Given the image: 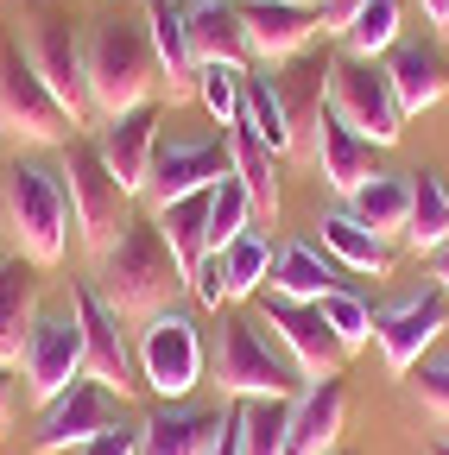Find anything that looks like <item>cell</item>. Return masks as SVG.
I'll list each match as a JSON object with an SVG mask.
<instances>
[{
	"label": "cell",
	"mask_w": 449,
	"mask_h": 455,
	"mask_svg": "<svg viewBox=\"0 0 449 455\" xmlns=\"http://www.w3.org/2000/svg\"><path fill=\"white\" fill-rule=\"evenodd\" d=\"M95 291L108 298V310L121 323H146L158 310H172V298L184 291V266L164 247L152 215H133L121 228V241L95 259Z\"/></svg>",
	"instance_id": "1"
},
{
	"label": "cell",
	"mask_w": 449,
	"mask_h": 455,
	"mask_svg": "<svg viewBox=\"0 0 449 455\" xmlns=\"http://www.w3.org/2000/svg\"><path fill=\"white\" fill-rule=\"evenodd\" d=\"M0 221H7V241L20 259H32L38 272L58 266L70 247V190L64 171H51L38 158H13L0 171Z\"/></svg>",
	"instance_id": "2"
},
{
	"label": "cell",
	"mask_w": 449,
	"mask_h": 455,
	"mask_svg": "<svg viewBox=\"0 0 449 455\" xmlns=\"http://www.w3.org/2000/svg\"><path fill=\"white\" fill-rule=\"evenodd\" d=\"M215 348H209V379L215 392L229 398V405H247V398H278V405H292V398L310 386L298 373V361L278 348L272 335H260V323L235 316V310H215Z\"/></svg>",
	"instance_id": "3"
},
{
	"label": "cell",
	"mask_w": 449,
	"mask_h": 455,
	"mask_svg": "<svg viewBox=\"0 0 449 455\" xmlns=\"http://www.w3.org/2000/svg\"><path fill=\"white\" fill-rule=\"evenodd\" d=\"M83 57H89V101L101 121H115L127 108H146L164 89L158 51H152L146 26H133V20H95L83 38Z\"/></svg>",
	"instance_id": "4"
},
{
	"label": "cell",
	"mask_w": 449,
	"mask_h": 455,
	"mask_svg": "<svg viewBox=\"0 0 449 455\" xmlns=\"http://www.w3.org/2000/svg\"><path fill=\"white\" fill-rule=\"evenodd\" d=\"M64 152V190H70V221H76V241L101 259L108 247L121 241V228L133 221V196L121 190V178L108 171V158H101V146L95 140H70V146H58Z\"/></svg>",
	"instance_id": "5"
},
{
	"label": "cell",
	"mask_w": 449,
	"mask_h": 455,
	"mask_svg": "<svg viewBox=\"0 0 449 455\" xmlns=\"http://www.w3.org/2000/svg\"><path fill=\"white\" fill-rule=\"evenodd\" d=\"M329 114L349 133H361L367 146H399L405 121H412V114L399 108V95H392L386 64H373V57H349V51L329 57Z\"/></svg>",
	"instance_id": "6"
},
{
	"label": "cell",
	"mask_w": 449,
	"mask_h": 455,
	"mask_svg": "<svg viewBox=\"0 0 449 455\" xmlns=\"http://www.w3.org/2000/svg\"><path fill=\"white\" fill-rule=\"evenodd\" d=\"M133 355H140V379H146V392H158L164 405H184V398L203 386V373H209L203 329H196V316L178 310V304L140 323Z\"/></svg>",
	"instance_id": "7"
},
{
	"label": "cell",
	"mask_w": 449,
	"mask_h": 455,
	"mask_svg": "<svg viewBox=\"0 0 449 455\" xmlns=\"http://www.w3.org/2000/svg\"><path fill=\"white\" fill-rule=\"evenodd\" d=\"M0 133H13L26 146H70L83 133L13 38H0Z\"/></svg>",
	"instance_id": "8"
},
{
	"label": "cell",
	"mask_w": 449,
	"mask_h": 455,
	"mask_svg": "<svg viewBox=\"0 0 449 455\" xmlns=\"http://www.w3.org/2000/svg\"><path fill=\"white\" fill-rule=\"evenodd\" d=\"M121 418H127V398L83 373V379H70V392H58L51 405H38L32 455H76V449L95 443L101 430H115Z\"/></svg>",
	"instance_id": "9"
},
{
	"label": "cell",
	"mask_w": 449,
	"mask_h": 455,
	"mask_svg": "<svg viewBox=\"0 0 449 455\" xmlns=\"http://www.w3.org/2000/svg\"><path fill=\"white\" fill-rule=\"evenodd\" d=\"M70 316H76V329H83V373L101 379L108 392H121V398H140V392H146L140 355H133L121 316L108 310V298L95 291V284H76V291H70Z\"/></svg>",
	"instance_id": "10"
},
{
	"label": "cell",
	"mask_w": 449,
	"mask_h": 455,
	"mask_svg": "<svg viewBox=\"0 0 449 455\" xmlns=\"http://www.w3.org/2000/svg\"><path fill=\"white\" fill-rule=\"evenodd\" d=\"M449 329V298L437 284H418V291L392 298L386 310H373V341H380V361L386 373H412Z\"/></svg>",
	"instance_id": "11"
},
{
	"label": "cell",
	"mask_w": 449,
	"mask_h": 455,
	"mask_svg": "<svg viewBox=\"0 0 449 455\" xmlns=\"http://www.w3.org/2000/svg\"><path fill=\"white\" fill-rule=\"evenodd\" d=\"M26 57L38 64V76L51 83V95L64 101V114L76 127H89L95 121V101H89V57H83V38H76V26L64 20V13H38L32 20V32H26Z\"/></svg>",
	"instance_id": "12"
},
{
	"label": "cell",
	"mask_w": 449,
	"mask_h": 455,
	"mask_svg": "<svg viewBox=\"0 0 449 455\" xmlns=\"http://www.w3.org/2000/svg\"><path fill=\"white\" fill-rule=\"evenodd\" d=\"M260 329H272V341L298 361L304 379H335V373H342V361H349V348L335 341V329L323 323L317 304H298V298L266 291V298H260Z\"/></svg>",
	"instance_id": "13"
},
{
	"label": "cell",
	"mask_w": 449,
	"mask_h": 455,
	"mask_svg": "<svg viewBox=\"0 0 449 455\" xmlns=\"http://www.w3.org/2000/svg\"><path fill=\"white\" fill-rule=\"evenodd\" d=\"M20 379L32 392V405H51L58 392H70V379H83V329L70 310H51L32 323L20 348Z\"/></svg>",
	"instance_id": "14"
},
{
	"label": "cell",
	"mask_w": 449,
	"mask_h": 455,
	"mask_svg": "<svg viewBox=\"0 0 449 455\" xmlns=\"http://www.w3.org/2000/svg\"><path fill=\"white\" fill-rule=\"evenodd\" d=\"M221 178H229V140H158L146 203L152 209L184 203V196H196V190H209Z\"/></svg>",
	"instance_id": "15"
},
{
	"label": "cell",
	"mask_w": 449,
	"mask_h": 455,
	"mask_svg": "<svg viewBox=\"0 0 449 455\" xmlns=\"http://www.w3.org/2000/svg\"><path fill=\"white\" fill-rule=\"evenodd\" d=\"M95 146H101L108 171L121 178V190L127 196H146L152 152H158V108L146 101V108H127V114H115V121H101L95 127Z\"/></svg>",
	"instance_id": "16"
},
{
	"label": "cell",
	"mask_w": 449,
	"mask_h": 455,
	"mask_svg": "<svg viewBox=\"0 0 449 455\" xmlns=\"http://www.w3.org/2000/svg\"><path fill=\"white\" fill-rule=\"evenodd\" d=\"M304 146H310L317 178H323L335 196H355L367 178H380V171H373V152H380V146H367L361 133H349V127L329 114V101H323V114H317V121H310Z\"/></svg>",
	"instance_id": "17"
},
{
	"label": "cell",
	"mask_w": 449,
	"mask_h": 455,
	"mask_svg": "<svg viewBox=\"0 0 449 455\" xmlns=\"http://www.w3.org/2000/svg\"><path fill=\"white\" fill-rule=\"evenodd\" d=\"M235 7H241L253 57H266V64H285V57L310 51V38L323 32V13L298 7V0H235Z\"/></svg>",
	"instance_id": "18"
},
{
	"label": "cell",
	"mask_w": 449,
	"mask_h": 455,
	"mask_svg": "<svg viewBox=\"0 0 449 455\" xmlns=\"http://www.w3.org/2000/svg\"><path fill=\"white\" fill-rule=\"evenodd\" d=\"M146 38L158 51V76H164V101H196V51H190V26H184V7L178 0H146Z\"/></svg>",
	"instance_id": "19"
},
{
	"label": "cell",
	"mask_w": 449,
	"mask_h": 455,
	"mask_svg": "<svg viewBox=\"0 0 449 455\" xmlns=\"http://www.w3.org/2000/svg\"><path fill=\"white\" fill-rule=\"evenodd\" d=\"M342 424H349V386L335 379H310L292 398V455H335L342 449Z\"/></svg>",
	"instance_id": "20"
},
{
	"label": "cell",
	"mask_w": 449,
	"mask_h": 455,
	"mask_svg": "<svg viewBox=\"0 0 449 455\" xmlns=\"http://www.w3.org/2000/svg\"><path fill=\"white\" fill-rule=\"evenodd\" d=\"M184 26H190L196 64H229V70L253 64V44H247V26H241L235 0H196V7H184Z\"/></svg>",
	"instance_id": "21"
},
{
	"label": "cell",
	"mask_w": 449,
	"mask_h": 455,
	"mask_svg": "<svg viewBox=\"0 0 449 455\" xmlns=\"http://www.w3.org/2000/svg\"><path fill=\"white\" fill-rule=\"evenodd\" d=\"M38 266L20 253H0V361L20 367V348L38 323Z\"/></svg>",
	"instance_id": "22"
},
{
	"label": "cell",
	"mask_w": 449,
	"mask_h": 455,
	"mask_svg": "<svg viewBox=\"0 0 449 455\" xmlns=\"http://www.w3.org/2000/svg\"><path fill=\"white\" fill-rule=\"evenodd\" d=\"M266 284L278 298H298V304H323V291H335L342 284V266H335L329 253H323V241H285L272 253V272H266Z\"/></svg>",
	"instance_id": "23"
},
{
	"label": "cell",
	"mask_w": 449,
	"mask_h": 455,
	"mask_svg": "<svg viewBox=\"0 0 449 455\" xmlns=\"http://www.w3.org/2000/svg\"><path fill=\"white\" fill-rule=\"evenodd\" d=\"M386 76H392V95H399L405 114H424L449 95V57L437 44H392Z\"/></svg>",
	"instance_id": "24"
},
{
	"label": "cell",
	"mask_w": 449,
	"mask_h": 455,
	"mask_svg": "<svg viewBox=\"0 0 449 455\" xmlns=\"http://www.w3.org/2000/svg\"><path fill=\"white\" fill-rule=\"evenodd\" d=\"M215 430H221V411L158 405L152 418H140V455H209Z\"/></svg>",
	"instance_id": "25"
},
{
	"label": "cell",
	"mask_w": 449,
	"mask_h": 455,
	"mask_svg": "<svg viewBox=\"0 0 449 455\" xmlns=\"http://www.w3.org/2000/svg\"><path fill=\"white\" fill-rule=\"evenodd\" d=\"M241 127H247L272 158H285V152L304 146V133L292 127V108H285V95H278L272 76H241Z\"/></svg>",
	"instance_id": "26"
},
{
	"label": "cell",
	"mask_w": 449,
	"mask_h": 455,
	"mask_svg": "<svg viewBox=\"0 0 449 455\" xmlns=\"http://www.w3.org/2000/svg\"><path fill=\"white\" fill-rule=\"evenodd\" d=\"M317 241H323V253L342 266V272H367V278H380V272L392 266L386 241L373 235L367 221H355L349 209H323V215H317Z\"/></svg>",
	"instance_id": "27"
},
{
	"label": "cell",
	"mask_w": 449,
	"mask_h": 455,
	"mask_svg": "<svg viewBox=\"0 0 449 455\" xmlns=\"http://www.w3.org/2000/svg\"><path fill=\"white\" fill-rule=\"evenodd\" d=\"M221 140H229V171H235V178L247 184V196H253V215H260V221H278V178H272V152H266L241 121L221 133Z\"/></svg>",
	"instance_id": "28"
},
{
	"label": "cell",
	"mask_w": 449,
	"mask_h": 455,
	"mask_svg": "<svg viewBox=\"0 0 449 455\" xmlns=\"http://www.w3.org/2000/svg\"><path fill=\"white\" fill-rule=\"evenodd\" d=\"M152 221H158L164 247L178 253V266H184V278H190V266L209 253V190H196V196H184V203L152 209Z\"/></svg>",
	"instance_id": "29"
},
{
	"label": "cell",
	"mask_w": 449,
	"mask_h": 455,
	"mask_svg": "<svg viewBox=\"0 0 449 455\" xmlns=\"http://www.w3.org/2000/svg\"><path fill=\"white\" fill-rule=\"evenodd\" d=\"M412 253H437L449 241V184L437 171H412V215H405Z\"/></svg>",
	"instance_id": "30"
},
{
	"label": "cell",
	"mask_w": 449,
	"mask_h": 455,
	"mask_svg": "<svg viewBox=\"0 0 449 455\" xmlns=\"http://www.w3.org/2000/svg\"><path fill=\"white\" fill-rule=\"evenodd\" d=\"M266 272H272V241L260 235V228H247L241 241L221 247V298L229 304H247L266 291Z\"/></svg>",
	"instance_id": "31"
},
{
	"label": "cell",
	"mask_w": 449,
	"mask_h": 455,
	"mask_svg": "<svg viewBox=\"0 0 449 455\" xmlns=\"http://www.w3.org/2000/svg\"><path fill=\"white\" fill-rule=\"evenodd\" d=\"M349 215L367 221L373 235H405V215H412V178H367L355 196H349Z\"/></svg>",
	"instance_id": "32"
},
{
	"label": "cell",
	"mask_w": 449,
	"mask_h": 455,
	"mask_svg": "<svg viewBox=\"0 0 449 455\" xmlns=\"http://www.w3.org/2000/svg\"><path fill=\"white\" fill-rule=\"evenodd\" d=\"M247 228H260V215H253V196H247V184L235 178H221V184H209V253H221L229 241H241Z\"/></svg>",
	"instance_id": "33"
},
{
	"label": "cell",
	"mask_w": 449,
	"mask_h": 455,
	"mask_svg": "<svg viewBox=\"0 0 449 455\" xmlns=\"http://www.w3.org/2000/svg\"><path fill=\"white\" fill-rule=\"evenodd\" d=\"M241 455H292V405L247 398L241 405Z\"/></svg>",
	"instance_id": "34"
},
{
	"label": "cell",
	"mask_w": 449,
	"mask_h": 455,
	"mask_svg": "<svg viewBox=\"0 0 449 455\" xmlns=\"http://www.w3.org/2000/svg\"><path fill=\"white\" fill-rule=\"evenodd\" d=\"M342 44H349V57H380V51H392V44H399V0H361V13L349 20Z\"/></svg>",
	"instance_id": "35"
},
{
	"label": "cell",
	"mask_w": 449,
	"mask_h": 455,
	"mask_svg": "<svg viewBox=\"0 0 449 455\" xmlns=\"http://www.w3.org/2000/svg\"><path fill=\"white\" fill-rule=\"evenodd\" d=\"M323 323L335 329V341H342V348L355 355V348H367L373 341V310H367V298H355L349 284H335V291H323Z\"/></svg>",
	"instance_id": "36"
},
{
	"label": "cell",
	"mask_w": 449,
	"mask_h": 455,
	"mask_svg": "<svg viewBox=\"0 0 449 455\" xmlns=\"http://www.w3.org/2000/svg\"><path fill=\"white\" fill-rule=\"evenodd\" d=\"M241 76H247V70H229V64H203V70H196V101L215 114L221 127L241 121Z\"/></svg>",
	"instance_id": "37"
},
{
	"label": "cell",
	"mask_w": 449,
	"mask_h": 455,
	"mask_svg": "<svg viewBox=\"0 0 449 455\" xmlns=\"http://www.w3.org/2000/svg\"><path fill=\"white\" fill-rule=\"evenodd\" d=\"M412 398H418L424 411L449 418V348H443V355H424V361L412 367Z\"/></svg>",
	"instance_id": "38"
},
{
	"label": "cell",
	"mask_w": 449,
	"mask_h": 455,
	"mask_svg": "<svg viewBox=\"0 0 449 455\" xmlns=\"http://www.w3.org/2000/svg\"><path fill=\"white\" fill-rule=\"evenodd\" d=\"M184 284H190V298H196L203 310H221V304H229V298H221V253H203Z\"/></svg>",
	"instance_id": "39"
},
{
	"label": "cell",
	"mask_w": 449,
	"mask_h": 455,
	"mask_svg": "<svg viewBox=\"0 0 449 455\" xmlns=\"http://www.w3.org/2000/svg\"><path fill=\"white\" fill-rule=\"evenodd\" d=\"M76 455H140V424H133V418H121L115 430H101L95 443H83Z\"/></svg>",
	"instance_id": "40"
},
{
	"label": "cell",
	"mask_w": 449,
	"mask_h": 455,
	"mask_svg": "<svg viewBox=\"0 0 449 455\" xmlns=\"http://www.w3.org/2000/svg\"><path fill=\"white\" fill-rule=\"evenodd\" d=\"M209 455H241V405H221V430H215Z\"/></svg>",
	"instance_id": "41"
},
{
	"label": "cell",
	"mask_w": 449,
	"mask_h": 455,
	"mask_svg": "<svg viewBox=\"0 0 449 455\" xmlns=\"http://www.w3.org/2000/svg\"><path fill=\"white\" fill-rule=\"evenodd\" d=\"M317 13H323V32H349V20L361 13V0H323Z\"/></svg>",
	"instance_id": "42"
},
{
	"label": "cell",
	"mask_w": 449,
	"mask_h": 455,
	"mask_svg": "<svg viewBox=\"0 0 449 455\" xmlns=\"http://www.w3.org/2000/svg\"><path fill=\"white\" fill-rule=\"evenodd\" d=\"M7 424H13V367L0 361V430H7Z\"/></svg>",
	"instance_id": "43"
},
{
	"label": "cell",
	"mask_w": 449,
	"mask_h": 455,
	"mask_svg": "<svg viewBox=\"0 0 449 455\" xmlns=\"http://www.w3.org/2000/svg\"><path fill=\"white\" fill-rule=\"evenodd\" d=\"M430 278H437V291L449 298V241H443V247L430 253Z\"/></svg>",
	"instance_id": "44"
},
{
	"label": "cell",
	"mask_w": 449,
	"mask_h": 455,
	"mask_svg": "<svg viewBox=\"0 0 449 455\" xmlns=\"http://www.w3.org/2000/svg\"><path fill=\"white\" fill-rule=\"evenodd\" d=\"M418 7H424L430 26H449V0H418Z\"/></svg>",
	"instance_id": "45"
},
{
	"label": "cell",
	"mask_w": 449,
	"mask_h": 455,
	"mask_svg": "<svg viewBox=\"0 0 449 455\" xmlns=\"http://www.w3.org/2000/svg\"><path fill=\"white\" fill-rule=\"evenodd\" d=\"M424 455H449V436H437V443H430V449H424Z\"/></svg>",
	"instance_id": "46"
},
{
	"label": "cell",
	"mask_w": 449,
	"mask_h": 455,
	"mask_svg": "<svg viewBox=\"0 0 449 455\" xmlns=\"http://www.w3.org/2000/svg\"><path fill=\"white\" fill-rule=\"evenodd\" d=\"M298 7H323V0H298Z\"/></svg>",
	"instance_id": "47"
},
{
	"label": "cell",
	"mask_w": 449,
	"mask_h": 455,
	"mask_svg": "<svg viewBox=\"0 0 449 455\" xmlns=\"http://www.w3.org/2000/svg\"><path fill=\"white\" fill-rule=\"evenodd\" d=\"M335 455H342V449H335Z\"/></svg>",
	"instance_id": "48"
}]
</instances>
